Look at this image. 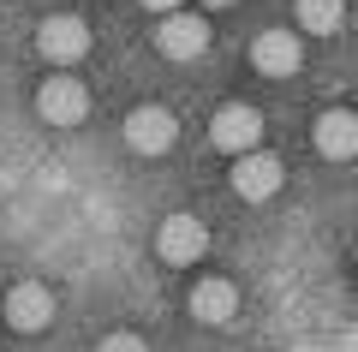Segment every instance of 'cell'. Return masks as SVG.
Returning <instances> with one entry per match:
<instances>
[{
    "label": "cell",
    "mask_w": 358,
    "mask_h": 352,
    "mask_svg": "<svg viewBox=\"0 0 358 352\" xmlns=\"http://www.w3.org/2000/svg\"><path fill=\"white\" fill-rule=\"evenodd\" d=\"M299 6V30H310V36H334L346 18V0H293Z\"/></svg>",
    "instance_id": "12"
},
{
    "label": "cell",
    "mask_w": 358,
    "mask_h": 352,
    "mask_svg": "<svg viewBox=\"0 0 358 352\" xmlns=\"http://www.w3.org/2000/svg\"><path fill=\"white\" fill-rule=\"evenodd\" d=\"M150 13H179V0H143Z\"/></svg>",
    "instance_id": "14"
},
{
    "label": "cell",
    "mask_w": 358,
    "mask_h": 352,
    "mask_svg": "<svg viewBox=\"0 0 358 352\" xmlns=\"http://www.w3.org/2000/svg\"><path fill=\"white\" fill-rule=\"evenodd\" d=\"M54 311H60V299H54L48 281H13L6 299H0V316H6L13 335H42L54 323Z\"/></svg>",
    "instance_id": "1"
},
{
    "label": "cell",
    "mask_w": 358,
    "mask_h": 352,
    "mask_svg": "<svg viewBox=\"0 0 358 352\" xmlns=\"http://www.w3.org/2000/svg\"><path fill=\"white\" fill-rule=\"evenodd\" d=\"M185 311H192L197 323L221 328V323H233V316H239V287H233L227 275H203L192 293H185Z\"/></svg>",
    "instance_id": "9"
},
{
    "label": "cell",
    "mask_w": 358,
    "mask_h": 352,
    "mask_svg": "<svg viewBox=\"0 0 358 352\" xmlns=\"http://www.w3.org/2000/svg\"><path fill=\"white\" fill-rule=\"evenodd\" d=\"M96 352H150V340H143V335H131V328H114V335H102V340H96Z\"/></svg>",
    "instance_id": "13"
},
{
    "label": "cell",
    "mask_w": 358,
    "mask_h": 352,
    "mask_svg": "<svg viewBox=\"0 0 358 352\" xmlns=\"http://www.w3.org/2000/svg\"><path fill=\"white\" fill-rule=\"evenodd\" d=\"M227 185H233V197H245V203H268L287 185V167H281V155H268V150H245V155H233Z\"/></svg>",
    "instance_id": "4"
},
{
    "label": "cell",
    "mask_w": 358,
    "mask_h": 352,
    "mask_svg": "<svg viewBox=\"0 0 358 352\" xmlns=\"http://www.w3.org/2000/svg\"><path fill=\"white\" fill-rule=\"evenodd\" d=\"M209 143L227 150V155L257 150V143H263V113H257L251 101H221L215 120H209Z\"/></svg>",
    "instance_id": "6"
},
{
    "label": "cell",
    "mask_w": 358,
    "mask_h": 352,
    "mask_svg": "<svg viewBox=\"0 0 358 352\" xmlns=\"http://www.w3.org/2000/svg\"><path fill=\"white\" fill-rule=\"evenodd\" d=\"M352 263H358V251H352Z\"/></svg>",
    "instance_id": "17"
},
{
    "label": "cell",
    "mask_w": 358,
    "mask_h": 352,
    "mask_svg": "<svg viewBox=\"0 0 358 352\" xmlns=\"http://www.w3.org/2000/svg\"><path fill=\"white\" fill-rule=\"evenodd\" d=\"M0 323H6V316H0Z\"/></svg>",
    "instance_id": "18"
},
{
    "label": "cell",
    "mask_w": 358,
    "mask_h": 352,
    "mask_svg": "<svg viewBox=\"0 0 358 352\" xmlns=\"http://www.w3.org/2000/svg\"><path fill=\"white\" fill-rule=\"evenodd\" d=\"M126 143L138 155H167L179 143V120H173V108H162V101H143V108H131L126 113Z\"/></svg>",
    "instance_id": "7"
},
{
    "label": "cell",
    "mask_w": 358,
    "mask_h": 352,
    "mask_svg": "<svg viewBox=\"0 0 358 352\" xmlns=\"http://www.w3.org/2000/svg\"><path fill=\"white\" fill-rule=\"evenodd\" d=\"M203 6H233V0H203Z\"/></svg>",
    "instance_id": "15"
},
{
    "label": "cell",
    "mask_w": 358,
    "mask_h": 352,
    "mask_svg": "<svg viewBox=\"0 0 358 352\" xmlns=\"http://www.w3.org/2000/svg\"><path fill=\"white\" fill-rule=\"evenodd\" d=\"M352 24H358V6H352Z\"/></svg>",
    "instance_id": "16"
},
{
    "label": "cell",
    "mask_w": 358,
    "mask_h": 352,
    "mask_svg": "<svg viewBox=\"0 0 358 352\" xmlns=\"http://www.w3.org/2000/svg\"><path fill=\"white\" fill-rule=\"evenodd\" d=\"M155 48H162L167 60H197V54H209L203 13H162V24H155Z\"/></svg>",
    "instance_id": "8"
},
{
    "label": "cell",
    "mask_w": 358,
    "mask_h": 352,
    "mask_svg": "<svg viewBox=\"0 0 358 352\" xmlns=\"http://www.w3.org/2000/svg\"><path fill=\"white\" fill-rule=\"evenodd\" d=\"M36 54L54 66V72H72V66L90 54V24H84V18H72V13L42 18V24H36Z\"/></svg>",
    "instance_id": "3"
},
{
    "label": "cell",
    "mask_w": 358,
    "mask_h": 352,
    "mask_svg": "<svg viewBox=\"0 0 358 352\" xmlns=\"http://www.w3.org/2000/svg\"><path fill=\"white\" fill-rule=\"evenodd\" d=\"M36 113L48 120V126H84L90 113V90L78 84L72 72H48L36 84Z\"/></svg>",
    "instance_id": "5"
},
{
    "label": "cell",
    "mask_w": 358,
    "mask_h": 352,
    "mask_svg": "<svg viewBox=\"0 0 358 352\" xmlns=\"http://www.w3.org/2000/svg\"><path fill=\"white\" fill-rule=\"evenodd\" d=\"M317 155L322 162H352L358 155V113L352 108H329L317 120Z\"/></svg>",
    "instance_id": "11"
},
{
    "label": "cell",
    "mask_w": 358,
    "mask_h": 352,
    "mask_svg": "<svg viewBox=\"0 0 358 352\" xmlns=\"http://www.w3.org/2000/svg\"><path fill=\"white\" fill-rule=\"evenodd\" d=\"M203 251H209V227H203V215L179 209V215H167V221L155 227V257H162L167 269H192V263H203Z\"/></svg>",
    "instance_id": "2"
},
{
    "label": "cell",
    "mask_w": 358,
    "mask_h": 352,
    "mask_svg": "<svg viewBox=\"0 0 358 352\" xmlns=\"http://www.w3.org/2000/svg\"><path fill=\"white\" fill-rule=\"evenodd\" d=\"M251 66L263 78H293L305 66V48H299V30H263L251 42Z\"/></svg>",
    "instance_id": "10"
}]
</instances>
